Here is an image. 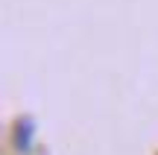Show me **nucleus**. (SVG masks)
Here are the masks:
<instances>
[{"mask_svg": "<svg viewBox=\"0 0 158 155\" xmlns=\"http://www.w3.org/2000/svg\"><path fill=\"white\" fill-rule=\"evenodd\" d=\"M29 138H32V123H29V120L18 123V135H15L18 149H29Z\"/></svg>", "mask_w": 158, "mask_h": 155, "instance_id": "obj_1", "label": "nucleus"}]
</instances>
